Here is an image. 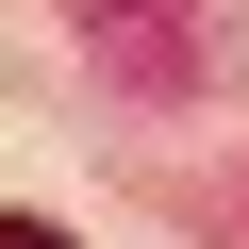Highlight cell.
<instances>
[{"mask_svg": "<svg viewBox=\"0 0 249 249\" xmlns=\"http://www.w3.org/2000/svg\"><path fill=\"white\" fill-rule=\"evenodd\" d=\"M0 249H67V232H50V216H0Z\"/></svg>", "mask_w": 249, "mask_h": 249, "instance_id": "1", "label": "cell"}]
</instances>
